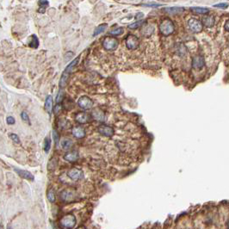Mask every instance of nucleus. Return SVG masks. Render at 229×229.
I'll list each match as a JSON object with an SVG mask.
<instances>
[{"label": "nucleus", "mask_w": 229, "mask_h": 229, "mask_svg": "<svg viewBox=\"0 0 229 229\" xmlns=\"http://www.w3.org/2000/svg\"><path fill=\"white\" fill-rule=\"evenodd\" d=\"M77 229H86L84 227H79V228H77Z\"/></svg>", "instance_id": "obj_38"}, {"label": "nucleus", "mask_w": 229, "mask_h": 229, "mask_svg": "<svg viewBox=\"0 0 229 229\" xmlns=\"http://www.w3.org/2000/svg\"><path fill=\"white\" fill-rule=\"evenodd\" d=\"M107 26H108V24H101V25H99L98 27H97V28H96V29H95V31H94V34H93V35H94V36H96V35H99L100 33H102V31H104V30L106 29Z\"/></svg>", "instance_id": "obj_25"}, {"label": "nucleus", "mask_w": 229, "mask_h": 229, "mask_svg": "<svg viewBox=\"0 0 229 229\" xmlns=\"http://www.w3.org/2000/svg\"><path fill=\"white\" fill-rule=\"evenodd\" d=\"M21 117H22V120H23L24 122H28V124L30 123V121H29L28 116V114L26 113L25 111L22 112V114H21Z\"/></svg>", "instance_id": "obj_32"}, {"label": "nucleus", "mask_w": 229, "mask_h": 229, "mask_svg": "<svg viewBox=\"0 0 229 229\" xmlns=\"http://www.w3.org/2000/svg\"><path fill=\"white\" fill-rule=\"evenodd\" d=\"M6 122H7V123H8L9 125H12V124L15 123V119H14L12 116H7Z\"/></svg>", "instance_id": "obj_33"}, {"label": "nucleus", "mask_w": 229, "mask_h": 229, "mask_svg": "<svg viewBox=\"0 0 229 229\" xmlns=\"http://www.w3.org/2000/svg\"><path fill=\"white\" fill-rule=\"evenodd\" d=\"M78 60H79V56H77L75 59H73V60L66 67V69L64 70L62 75L60 77V79H59V87H60V88H63V87H65V86L66 85L69 75H70L71 72L73 71V67H74L75 66H77V64L78 63Z\"/></svg>", "instance_id": "obj_1"}, {"label": "nucleus", "mask_w": 229, "mask_h": 229, "mask_svg": "<svg viewBox=\"0 0 229 229\" xmlns=\"http://www.w3.org/2000/svg\"><path fill=\"white\" fill-rule=\"evenodd\" d=\"M205 66V60L202 55H196L192 59V66L195 69H201Z\"/></svg>", "instance_id": "obj_10"}, {"label": "nucleus", "mask_w": 229, "mask_h": 229, "mask_svg": "<svg viewBox=\"0 0 229 229\" xmlns=\"http://www.w3.org/2000/svg\"><path fill=\"white\" fill-rule=\"evenodd\" d=\"M176 52L178 53V55H179L180 57H183L186 54V48L183 44L182 43H179L178 45V47L176 48Z\"/></svg>", "instance_id": "obj_22"}, {"label": "nucleus", "mask_w": 229, "mask_h": 229, "mask_svg": "<svg viewBox=\"0 0 229 229\" xmlns=\"http://www.w3.org/2000/svg\"><path fill=\"white\" fill-rule=\"evenodd\" d=\"M61 147L65 150H68L73 147V141L70 139H64L61 140Z\"/></svg>", "instance_id": "obj_20"}, {"label": "nucleus", "mask_w": 229, "mask_h": 229, "mask_svg": "<svg viewBox=\"0 0 229 229\" xmlns=\"http://www.w3.org/2000/svg\"><path fill=\"white\" fill-rule=\"evenodd\" d=\"M53 139H54L55 144H56V146H58L59 145V134H58V132L55 129L53 130Z\"/></svg>", "instance_id": "obj_30"}, {"label": "nucleus", "mask_w": 229, "mask_h": 229, "mask_svg": "<svg viewBox=\"0 0 229 229\" xmlns=\"http://www.w3.org/2000/svg\"><path fill=\"white\" fill-rule=\"evenodd\" d=\"M214 7L215 8H218V9H222V10H225L228 7V3H218V4H214Z\"/></svg>", "instance_id": "obj_31"}, {"label": "nucleus", "mask_w": 229, "mask_h": 229, "mask_svg": "<svg viewBox=\"0 0 229 229\" xmlns=\"http://www.w3.org/2000/svg\"><path fill=\"white\" fill-rule=\"evenodd\" d=\"M39 4L42 6V7H47L48 5V1H40L39 2Z\"/></svg>", "instance_id": "obj_35"}, {"label": "nucleus", "mask_w": 229, "mask_h": 229, "mask_svg": "<svg viewBox=\"0 0 229 229\" xmlns=\"http://www.w3.org/2000/svg\"><path fill=\"white\" fill-rule=\"evenodd\" d=\"M53 97L48 96V98H46V102H45V109L49 116L52 114V110H53Z\"/></svg>", "instance_id": "obj_18"}, {"label": "nucleus", "mask_w": 229, "mask_h": 229, "mask_svg": "<svg viewBox=\"0 0 229 229\" xmlns=\"http://www.w3.org/2000/svg\"><path fill=\"white\" fill-rule=\"evenodd\" d=\"M123 32H124V29H123V28H114V29H112V30L109 32V34H110V35H112L117 36V35H120L123 34Z\"/></svg>", "instance_id": "obj_27"}, {"label": "nucleus", "mask_w": 229, "mask_h": 229, "mask_svg": "<svg viewBox=\"0 0 229 229\" xmlns=\"http://www.w3.org/2000/svg\"><path fill=\"white\" fill-rule=\"evenodd\" d=\"M228 228H229V222H228Z\"/></svg>", "instance_id": "obj_39"}, {"label": "nucleus", "mask_w": 229, "mask_h": 229, "mask_svg": "<svg viewBox=\"0 0 229 229\" xmlns=\"http://www.w3.org/2000/svg\"><path fill=\"white\" fill-rule=\"evenodd\" d=\"M77 104H78V106H79L81 109H91V108L93 106V102H92V100H91L89 97H87V96H83V97H81V98L78 99Z\"/></svg>", "instance_id": "obj_9"}, {"label": "nucleus", "mask_w": 229, "mask_h": 229, "mask_svg": "<svg viewBox=\"0 0 229 229\" xmlns=\"http://www.w3.org/2000/svg\"><path fill=\"white\" fill-rule=\"evenodd\" d=\"M159 31L160 33L165 35V36H169L171 35L174 30H175V26L172 20H170L169 18H165L161 21L160 24H159Z\"/></svg>", "instance_id": "obj_2"}, {"label": "nucleus", "mask_w": 229, "mask_h": 229, "mask_svg": "<svg viewBox=\"0 0 229 229\" xmlns=\"http://www.w3.org/2000/svg\"><path fill=\"white\" fill-rule=\"evenodd\" d=\"M98 130L101 135L105 136V137H109V138L112 137L115 134L114 128L109 126V125H106V124H101L99 127H98Z\"/></svg>", "instance_id": "obj_7"}, {"label": "nucleus", "mask_w": 229, "mask_h": 229, "mask_svg": "<svg viewBox=\"0 0 229 229\" xmlns=\"http://www.w3.org/2000/svg\"><path fill=\"white\" fill-rule=\"evenodd\" d=\"M143 24H144V20H139L138 22H135V23L130 24V25H129V28H131V29H135V28L140 27Z\"/></svg>", "instance_id": "obj_28"}, {"label": "nucleus", "mask_w": 229, "mask_h": 229, "mask_svg": "<svg viewBox=\"0 0 229 229\" xmlns=\"http://www.w3.org/2000/svg\"><path fill=\"white\" fill-rule=\"evenodd\" d=\"M50 147H51V139H50L49 136H48V137H46V139L44 140V146H43L45 153H48L49 150H50Z\"/></svg>", "instance_id": "obj_24"}, {"label": "nucleus", "mask_w": 229, "mask_h": 229, "mask_svg": "<svg viewBox=\"0 0 229 229\" xmlns=\"http://www.w3.org/2000/svg\"><path fill=\"white\" fill-rule=\"evenodd\" d=\"M77 223L76 217L73 214H68L64 215L60 221H59V224L60 226L65 229H72L75 227Z\"/></svg>", "instance_id": "obj_3"}, {"label": "nucleus", "mask_w": 229, "mask_h": 229, "mask_svg": "<svg viewBox=\"0 0 229 229\" xmlns=\"http://www.w3.org/2000/svg\"><path fill=\"white\" fill-rule=\"evenodd\" d=\"M15 172L24 179H27V180H29V181H34L35 177L32 175L31 172H28V171H24V170H21V169H18V168H14Z\"/></svg>", "instance_id": "obj_12"}, {"label": "nucleus", "mask_w": 229, "mask_h": 229, "mask_svg": "<svg viewBox=\"0 0 229 229\" xmlns=\"http://www.w3.org/2000/svg\"><path fill=\"white\" fill-rule=\"evenodd\" d=\"M184 8L183 7H178V6H174V7H166L164 8V11H165L168 14L171 15H176V14H180L183 13L184 11Z\"/></svg>", "instance_id": "obj_14"}, {"label": "nucleus", "mask_w": 229, "mask_h": 229, "mask_svg": "<svg viewBox=\"0 0 229 229\" xmlns=\"http://www.w3.org/2000/svg\"><path fill=\"white\" fill-rule=\"evenodd\" d=\"M92 116H94V118L98 121H100V122H103L104 121V114L102 113L101 110H94L92 112Z\"/></svg>", "instance_id": "obj_21"}, {"label": "nucleus", "mask_w": 229, "mask_h": 229, "mask_svg": "<svg viewBox=\"0 0 229 229\" xmlns=\"http://www.w3.org/2000/svg\"><path fill=\"white\" fill-rule=\"evenodd\" d=\"M224 28H225V29H226L228 32H229V20H228V21L226 22V24H225V25H224Z\"/></svg>", "instance_id": "obj_36"}, {"label": "nucleus", "mask_w": 229, "mask_h": 229, "mask_svg": "<svg viewBox=\"0 0 229 229\" xmlns=\"http://www.w3.org/2000/svg\"><path fill=\"white\" fill-rule=\"evenodd\" d=\"M202 23H203V26H205L206 28H212V27H214V23H215V21H214V16H211V15L207 16V17H204L203 18Z\"/></svg>", "instance_id": "obj_17"}, {"label": "nucleus", "mask_w": 229, "mask_h": 229, "mask_svg": "<svg viewBox=\"0 0 229 229\" xmlns=\"http://www.w3.org/2000/svg\"><path fill=\"white\" fill-rule=\"evenodd\" d=\"M31 41L29 42L28 43V46L32 48H37L38 46H39V41H38V38L35 36V35H32L31 36Z\"/></svg>", "instance_id": "obj_23"}, {"label": "nucleus", "mask_w": 229, "mask_h": 229, "mask_svg": "<svg viewBox=\"0 0 229 229\" xmlns=\"http://www.w3.org/2000/svg\"><path fill=\"white\" fill-rule=\"evenodd\" d=\"M75 120L77 122L80 124H84L88 122L89 121V115L86 114L85 112H79L75 116Z\"/></svg>", "instance_id": "obj_15"}, {"label": "nucleus", "mask_w": 229, "mask_h": 229, "mask_svg": "<svg viewBox=\"0 0 229 229\" xmlns=\"http://www.w3.org/2000/svg\"><path fill=\"white\" fill-rule=\"evenodd\" d=\"M47 196H48V201L50 203H54L55 202V192H54L53 189H50L48 191Z\"/></svg>", "instance_id": "obj_26"}, {"label": "nucleus", "mask_w": 229, "mask_h": 229, "mask_svg": "<svg viewBox=\"0 0 229 229\" xmlns=\"http://www.w3.org/2000/svg\"><path fill=\"white\" fill-rule=\"evenodd\" d=\"M190 10L196 14H207L209 11L208 8H203V7H191Z\"/></svg>", "instance_id": "obj_19"}, {"label": "nucleus", "mask_w": 229, "mask_h": 229, "mask_svg": "<svg viewBox=\"0 0 229 229\" xmlns=\"http://www.w3.org/2000/svg\"><path fill=\"white\" fill-rule=\"evenodd\" d=\"M188 26L190 29L194 32V33H200L203 28V24L201 21L196 18H190L188 21Z\"/></svg>", "instance_id": "obj_6"}, {"label": "nucleus", "mask_w": 229, "mask_h": 229, "mask_svg": "<svg viewBox=\"0 0 229 229\" xmlns=\"http://www.w3.org/2000/svg\"><path fill=\"white\" fill-rule=\"evenodd\" d=\"M62 109V107H61V105H59V104H57L55 107H54V109H53V111H54V113L55 114H58L59 111H60V109Z\"/></svg>", "instance_id": "obj_34"}, {"label": "nucleus", "mask_w": 229, "mask_h": 229, "mask_svg": "<svg viewBox=\"0 0 229 229\" xmlns=\"http://www.w3.org/2000/svg\"><path fill=\"white\" fill-rule=\"evenodd\" d=\"M67 176L71 178L73 181H77L83 178V172L81 170L77 169V168H72L71 170L68 171L67 172Z\"/></svg>", "instance_id": "obj_11"}, {"label": "nucleus", "mask_w": 229, "mask_h": 229, "mask_svg": "<svg viewBox=\"0 0 229 229\" xmlns=\"http://www.w3.org/2000/svg\"><path fill=\"white\" fill-rule=\"evenodd\" d=\"M78 158V153L77 151L68 152L64 155V159L68 162H75Z\"/></svg>", "instance_id": "obj_16"}, {"label": "nucleus", "mask_w": 229, "mask_h": 229, "mask_svg": "<svg viewBox=\"0 0 229 229\" xmlns=\"http://www.w3.org/2000/svg\"><path fill=\"white\" fill-rule=\"evenodd\" d=\"M10 138L15 142V143H17V144H20L21 143V141H20V139H19V137H18V135L17 134H10Z\"/></svg>", "instance_id": "obj_29"}, {"label": "nucleus", "mask_w": 229, "mask_h": 229, "mask_svg": "<svg viewBox=\"0 0 229 229\" xmlns=\"http://www.w3.org/2000/svg\"><path fill=\"white\" fill-rule=\"evenodd\" d=\"M102 47L105 50L114 51L118 47V40L112 36H107L102 41Z\"/></svg>", "instance_id": "obj_4"}, {"label": "nucleus", "mask_w": 229, "mask_h": 229, "mask_svg": "<svg viewBox=\"0 0 229 229\" xmlns=\"http://www.w3.org/2000/svg\"><path fill=\"white\" fill-rule=\"evenodd\" d=\"M75 196H76L75 191L71 189H66L63 190L60 194V198L64 202H73L75 199Z\"/></svg>", "instance_id": "obj_8"}, {"label": "nucleus", "mask_w": 229, "mask_h": 229, "mask_svg": "<svg viewBox=\"0 0 229 229\" xmlns=\"http://www.w3.org/2000/svg\"><path fill=\"white\" fill-rule=\"evenodd\" d=\"M72 134L74 137H76L77 139H82L85 136L84 129L80 126H77V127H73L72 130Z\"/></svg>", "instance_id": "obj_13"}, {"label": "nucleus", "mask_w": 229, "mask_h": 229, "mask_svg": "<svg viewBox=\"0 0 229 229\" xmlns=\"http://www.w3.org/2000/svg\"><path fill=\"white\" fill-rule=\"evenodd\" d=\"M144 15L142 14V13H140V14H138V15H136V19H138V18H140V17H142Z\"/></svg>", "instance_id": "obj_37"}, {"label": "nucleus", "mask_w": 229, "mask_h": 229, "mask_svg": "<svg viewBox=\"0 0 229 229\" xmlns=\"http://www.w3.org/2000/svg\"><path fill=\"white\" fill-rule=\"evenodd\" d=\"M125 42H126V47L129 50L136 49L139 47V44H140L139 38L136 35H127L126 40H125Z\"/></svg>", "instance_id": "obj_5"}]
</instances>
